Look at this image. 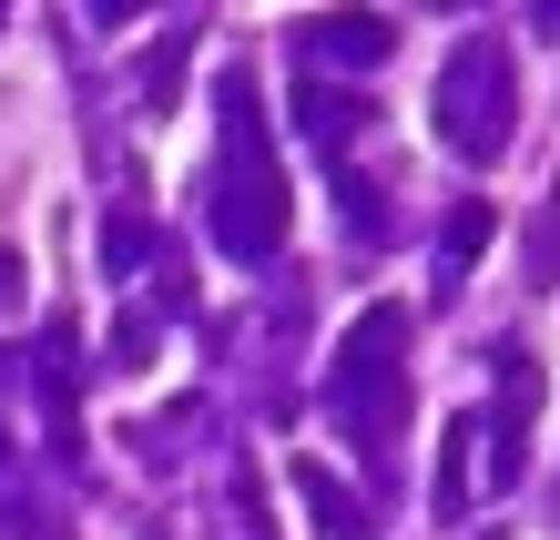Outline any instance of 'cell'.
Returning a JSON list of instances; mask_svg holds the SVG:
<instances>
[{"mask_svg": "<svg viewBox=\"0 0 560 540\" xmlns=\"http://www.w3.org/2000/svg\"><path fill=\"white\" fill-rule=\"evenodd\" d=\"M479 245H489V215H479V205H469V215H458V225H448V255H458V265H469V255H479Z\"/></svg>", "mask_w": 560, "mask_h": 540, "instance_id": "cell-1", "label": "cell"}, {"mask_svg": "<svg viewBox=\"0 0 560 540\" xmlns=\"http://www.w3.org/2000/svg\"><path fill=\"white\" fill-rule=\"evenodd\" d=\"M0 307H21V255L0 245Z\"/></svg>", "mask_w": 560, "mask_h": 540, "instance_id": "cell-2", "label": "cell"}]
</instances>
